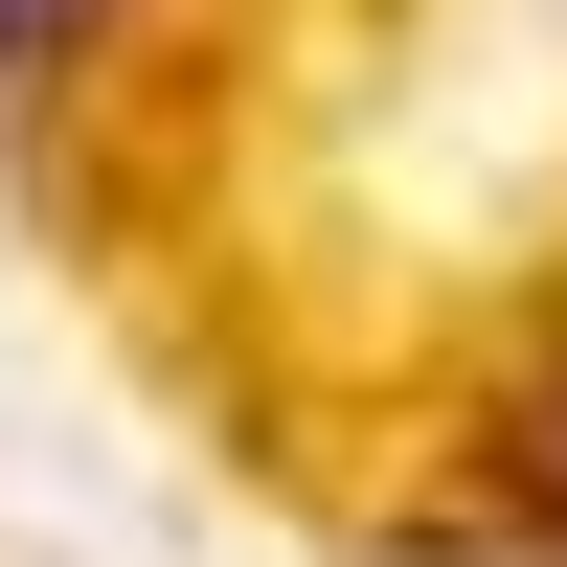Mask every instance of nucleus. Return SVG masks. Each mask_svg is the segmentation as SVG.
<instances>
[{
    "mask_svg": "<svg viewBox=\"0 0 567 567\" xmlns=\"http://www.w3.org/2000/svg\"><path fill=\"white\" fill-rule=\"evenodd\" d=\"M114 0H0V69H45V45H91Z\"/></svg>",
    "mask_w": 567,
    "mask_h": 567,
    "instance_id": "2",
    "label": "nucleus"
},
{
    "mask_svg": "<svg viewBox=\"0 0 567 567\" xmlns=\"http://www.w3.org/2000/svg\"><path fill=\"white\" fill-rule=\"evenodd\" d=\"M499 477H523V499H545V523H567V363H545V386H523V409H499Z\"/></svg>",
    "mask_w": 567,
    "mask_h": 567,
    "instance_id": "1",
    "label": "nucleus"
}]
</instances>
